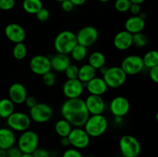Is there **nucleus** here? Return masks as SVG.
I'll return each instance as SVG.
<instances>
[{"label":"nucleus","mask_w":158,"mask_h":157,"mask_svg":"<svg viewBox=\"0 0 158 157\" xmlns=\"http://www.w3.org/2000/svg\"><path fill=\"white\" fill-rule=\"evenodd\" d=\"M60 112L63 119L73 127H83L89 116L84 100L81 98L66 99L62 105Z\"/></svg>","instance_id":"f257e3e1"},{"label":"nucleus","mask_w":158,"mask_h":157,"mask_svg":"<svg viewBox=\"0 0 158 157\" xmlns=\"http://www.w3.org/2000/svg\"><path fill=\"white\" fill-rule=\"evenodd\" d=\"M109 123L107 119L103 114H100L89 115L83 127L90 138H97L106 132Z\"/></svg>","instance_id":"f03ea898"},{"label":"nucleus","mask_w":158,"mask_h":157,"mask_svg":"<svg viewBox=\"0 0 158 157\" xmlns=\"http://www.w3.org/2000/svg\"><path fill=\"white\" fill-rule=\"evenodd\" d=\"M77 40L76 34L72 31L64 30L57 34L53 42V46L57 53L69 55L73 50Z\"/></svg>","instance_id":"7ed1b4c3"},{"label":"nucleus","mask_w":158,"mask_h":157,"mask_svg":"<svg viewBox=\"0 0 158 157\" xmlns=\"http://www.w3.org/2000/svg\"><path fill=\"white\" fill-rule=\"evenodd\" d=\"M119 148L124 157H138L141 152L140 141L131 135H124L120 139Z\"/></svg>","instance_id":"20e7f679"},{"label":"nucleus","mask_w":158,"mask_h":157,"mask_svg":"<svg viewBox=\"0 0 158 157\" xmlns=\"http://www.w3.org/2000/svg\"><path fill=\"white\" fill-rule=\"evenodd\" d=\"M39 143L38 134L29 129L22 132L17 140V146L23 153L32 154L39 147Z\"/></svg>","instance_id":"39448f33"},{"label":"nucleus","mask_w":158,"mask_h":157,"mask_svg":"<svg viewBox=\"0 0 158 157\" xmlns=\"http://www.w3.org/2000/svg\"><path fill=\"white\" fill-rule=\"evenodd\" d=\"M127 76V75L125 74L120 66H111L107 67L106 71L103 75V78L108 88L117 89L124 84Z\"/></svg>","instance_id":"423d86ee"},{"label":"nucleus","mask_w":158,"mask_h":157,"mask_svg":"<svg viewBox=\"0 0 158 157\" xmlns=\"http://www.w3.org/2000/svg\"><path fill=\"white\" fill-rule=\"evenodd\" d=\"M31 122L32 120L29 115L22 112H13L6 119V123L9 129L20 132L29 129Z\"/></svg>","instance_id":"0eeeda50"},{"label":"nucleus","mask_w":158,"mask_h":157,"mask_svg":"<svg viewBox=\"0 0 158 157\" xmlns=\"http://www.w3.org/2000/svg\"><path fill=\"white\" fill-rule=\"evenodd\" d=\"M53 115V109L49 105L44 103H37L29 109V117L36 123H45L49 121Z\"/></svg>","instance_id":"6e6552de"},{"label":"nucleus","mask_w":158,"mask_h":157,"mask_svg":"<svg viewBox=\"0 0 158 157\" xmlns=\"http://www.w3.org/2000/svg\"><path fill=\"white\" fill-rule=\"evenodd\" d=\"M69 144L77 149H86L90 143V137L82 127H74L68 135Z\"/></svg>","instance_id":"1a4fd4ad"},{"label":"nucleus","mask_w":158,"mask_h":157,"mask_svg":"<svg viewBox=\"0 0 158 157\" xmlns=\"http://www.w3.org/2000/svg\"><path fill=\"white\" fill-rule=\"evenodd\" d=\"M120 68L127 75H135L142 72L144 66L141 56L130 55L123 58Z\"/></svg>","instance_id":"9d476101"},{"label":"nucleus","mask_w":158,"mask_h":157,"mask_svg":"<svg viewBox=\"0 0 158 157\" xmlns=\"http://www.w3.org/2000/svg\"><path fill=\"white\" fill-rule=\"evenodd\" d=\"M76 36L78 44L87 48L97 42L99 32L97 28L94 26H87L81 28L76 34Z\"/></svg>","instance_id":"9b49d317"},{"label":"nucleus","mask_w":158,"mask_h":157,"mask_svg":"<svg viewBox=\"0 0 158 157\" xmlns=\"http://www.w3.org/2000/svg\"><path fill=\"white\" fill-rule=\"evenodd\" d=\"M29 68L35 75H44L45 73L52 70L49 57L44 55H34L29 61Z\"/></svg>","instance_id":"f8f14e48"},{"label":"nucleus","mask_w":158,"mask_h":157,"mask_svg":"<svg viewBox=\"0 0 158 157\" xmlns=\"http://www.w3.org/2000/svg\"><path fill=\"white\" fill-rule=\"evenodd\" d=\"M83 83L78 78L75 79H67L63 86V93L67 99H70L80 98L84 91Z\"/></svg>","instance_id":"ddd939ff"},{"label":"nucleus","mask_w":158,"mask_h":157,"mask_svg":"<svg viewBox=\"0 0 158 157\" xmlns=\"http://www.w3.org/2000/svg\"><path fill=\"white\" fill-rule=\"evenodd\" d=\"M110 111L114 116L124 117L131 109V103L124 96H116L110 103Z\"/></svg>","instance_id":"4468645a"},{"label":"nucleus","mask_w":158,"mask_h":157,"mask_svg":"<svg viewBox=\"0 0 158 157\" xmlns=\"http://www.w3.org/2000/svg\"><path fill=\"white\" fill-rule=\"evenodd\" d=\"M5 35L12 42H23L26 38V33L24 28L17 23H9L5 28Z\"/></svg>","instance_id":"2eb2a0df"},{"label":"nucleus","mask_w":158,"mask_h":157,"mask_svg":"<svg viewBox=\"0 0 158 157\" xmlns=\"http://www.w3.org/2000/svg\"><path fill=\"white\" fill-rule=\"evenodd\" d=\"M84 102L89 115H100L105 111L106 104L103 97L100 95L89 94Z\"/></svg>","instance_id":"dca6fc26"},{"label":"nucleus","mask_w":158,"mask_h":157,"mask_svg":"<svg viewBox=\"0 0 158 157\" xmlns=\"http://www.w3.org/2000/svg\"><path fill=\"white\" fill-rule=\"evenodd\" d=\"M27 96V90L22 83H15L9 87V99L15 105H21L24 103Z\"/></svg>","instance_id":"f3484780"},{"label":"nucleus","mask_w":158,"mask_h":157,"mask_svg":"<svg viewBox=\"0 0 158 157\" xmlns=\"http://www.w3.org/2000/svg\"><path fill=\"white\" fill-rule=\"evenodd\" d=\"M85 89L90 95H100L102 96L106 92L108 89L107 85L101 77H94L88 83H83Z\"/></svg>","instance_id":"a211bd4d"},{"label":"nucleus","mask_w":158,"mask_h":157,"mask_svg":"<svg viewBox=\"0 0 158 157\" xmlns=\"http://www.w3.org/2000/svg\"><path fill=\"white\" fill-rule=\"evenodd\" d=\"M113 43L118 50H127L133 46V35L126 30L120 31L115 35Z\"/></svg>","instance_id":"6ab92c4d"},{"label":"nucleus","mask_w":158,"mask_h":157,"mask_svg":"<svg viewBox=\"0 0 158 157\" xmlns=\"http://www.w3.org/2000/svg\"><path fill=\"white\" fill-rule=\"evenodd\" d=\"M51 69L56 72H64L66 68L71 64L70 58L68 55L56 53L49 58Z\"/></svg>","instance_id":"aec40b11"},{"label":"nucleus","mask_w":158,"mask_h":157,"mask_svg":"<svg viewBox=\"0 0 158 157\" xmlns=\"http://www.w3.org/2000/svg\"><path fill=\"white\" fill-rule=\"evenodd\" d=\"M146 26L145 20L140 18L139 15H132L126 20L124 24L125 30L131 34L142 32Z\"/></svg>","instance_id":"412c9836"},{"label":"nucleus","mask_w":158,"mask_h":157,"mask_svg":"<svg viewBox=\"0 0 158 157\" xmlns=\"http://www.w3.org/2000/svg\"><path fill=\"white\" fill-rule=\"evenodd\" d=\"M16 137L9 128H0V149H8L15 146Z\"/></svg>","instance_id":"4be33fe9"},{"label":"nucleus","mask_w":158,"mask_h":157,"mask_svg":"<svg viewBox=\"0 0 158 157\" xmlns=\"http://www.w3.org/2000/svg\"><path fill=\"white\" fill-rule=\"evenodd\" d=\"M97 76V70L88 63L79 67L78 79L83 83H86Z\"/></svg>","instance_id":"5701e85b"},{"label":"nucleus","mask_w":158,"mask_h":157,"mask_svg":"<svg viewBox=\"0 0 158 157\" xmlns=\"http://www.w3.org/2000/svg\"><path fill=\"white\" fill-rule=\"evenodd\" d=\"M88 64L90 65L96 70L100 69L106 64V57L104 54L98 51L92 52L88 58Z\"/></svg>","instance_id":"b1692460"},{"label":"nucleus","mask_w":158,"mask_h":157,"mask_svg":"<svg viewBox=\"0 0 158 157\" xmlns=\"http://www.w3.org/2000/svg\"><path fill=\"white\" fill-rule=\"evenodd\" d=\"M42 8H43L42 0H23V10L30 15H35Z\"/></svg>","instance_id":"393cba45"},{"label":"nucleus","mask_w":158,"mask_h":157,"mask_svg":"<svg viewBox=\"0 0 158 157\" xmlns=\"http://www.w3.org/2000/svg\"><path fill=\"white\" fill-rule=\"evenodd\" d=\"M15 109V104L9 98L0 99V118L7 119Z\"/></svg>","instance_id":"a878e982"},{"label":"nucleus","mask_w":158,"mask_h":157,"mask_svg":"<svg viewBox=\"0 0 158 157\" xmlns=\"http://www.w3.org/2000/svg\"><path fill=\"white\" fill-rule=\"evenodd\" d=\"M73 126L68 121L64 119L58 120L55 124V131L59 136L67 137L70 133Z\"/></svg>","instance_id":"bb28decb"},{"label":"nucleus","mask_w":158,"mask_h":157,"mask_svg":"<svg viewBox=\"0 0 158 157\" xmlns=\"http://www.w3.org/2000/svg\"><path fill=\"white\" fill-rule=\"evenodd\" d=\"M143 66L148 69H151L158 66V52L157 50H151L147 52L143 57Z\"/></svg>","instance_id":"cd10ccee"},{"label":"nucleus","mask_w":158,"mask_h":157,"mask_svg":"<svg viewBox=\"0 0 158 157\" xmlns=\"http://www.w3.org/2000/svg\"><path fill=\"white\" fill-rule=\"evenodd\" d=\"M71 57L76 62H81L87 55V48L77 43L70 52Z\"/></svg>","instance_id":"c85d7f7f"},{"label":"nucleus","mask_w":158,"mask_h":157,"mask_svg":"<svg viewBox=\"0 0 158 157\" xmlns=\"http://www.w3.org/2000/svg\"><path fill=\"white\" fill-rule=\"evenodd\" d=\"M12 55L16 60H23L27 55V48L23 42L16 43L12 49Z\"/></svg>","instance_id":"c756f323"},{"label":"nucleus","mask_w":158,"mask_h":157,"mask_svg":"<svg viewBox=\"0 0 158 157\" xmlns=\"http://www.w3.org/2000/svg\"><path fill=\"white\" fill-rule=\"evenodd\" d=\"M133 45L139 49L144 48L148 45L147 35L143 32H139L133 35Z\"/></svg>","instance_id":"7c9ffc66"},{"label":"nucleus","mask_w":158,"mask_h":157,"mask_svg":"<svg viewBox=\"0 0 158 157\" xmlns=\"http://www.w3.org/2000/svg\"><path fill=\"white\" fill-rule=\"evenodd\" d=\"M132 3L130 0H116L114 2V8L116 10L121 13H124L129 11Z\"/></svg>","instance_id":"2f4dec72"},{"label":"nucleus","mask_w":158,"mask_h":157,"mask_svg":"<svg viewBox=\"0 0 158 157\" xmlns=\"http://www.w3.org/2000/svg\"><path fill=\"white\" fill-rule=\"evenodd\" d=\"M64 72L66 74V76L67 78V79H75V78H78L79 67L77 65H74L71 63L66 68Z\"/></svg>","instance_id":"473e14b6"},{"label":"nucleus","mask_w":158,"mask_h":157,"mask_svg":"<svg viewBox=\"0 0 158 157\" xmlns=\"http://www.w3.org/2000/svg\"><path fill=\"white\" fill-rule=\"evenodd\" d=\"M42 77H43V82L45 86L51 87V86H53L55 85L56 81V77L55 73L52 72V70L45 73L44 75H42Z\"/></svg>","instance_id":"72a5a7b5"},{"label":"nucleus","mask_w":158,"mask_h":157,"mask_svg":"<svg viewBox=\"0 0 158 157\" xmlns=\"http://www.w3.org/2000/svg\"><path fill=\"white\" fill-rule=\"evenodd\" d=\"M15 6V0H0V10H12Z\"/></svg>","instance_id":"f704fd0d"},{"label":"nucleus","mask_w":158,"mask_h":157,"mask_svg":"<svg viewBox=\"0 0 158 157\" xmlns=\"http://www.w3.org/2000/svg\"><path fill=\"white\" fill-rule=\"evenodd\" d=\"M36 18L40 22H46L47 21L50 16V13H49V10L46 8H42L36 14H35Z\"/></svg>","instance_id":"c9c22d12"},{"label":"nucleus","mask_w":158,"mask_h":157,"mask_svg":"<svg viewBox=\"0 0 158 157\" xmlns=\"http://www.w3.org/2000/svg\"><path fill=\"white\" fill-rule=\"evenodd\" d=\"M62 157H83V155L79 149L71 148L65 150Z\"/></svg>","instance_id":"e433bc0d"},{"label":"nucleus","mask_w":158,"mask_h":157,"mask_svg":"<svg viewBox=\"0 0 158 157\" xmlns=\"http://www.w3.org/2000/svg\"><path fill=\"white\" fill-rule=\"evenodd\" d=\"M6 154H7V157H21L23 152L19 149L18 146H13L9 149H6Z\"/></svg>","instance_id":"4c0bfd02"},{"label":"nucleus","mask_w":158,"mask_h":157,"mask_svg":"<svg viewBox=\"0 0 158 157\" xmlns=\"http://www.w3.org/2000/svg\"><path fill=\"white\" fill-rule=\"evenodd\" d=\"M33 157H49V152L46 149H42V148H37L35 151L32 153Z\"/></svg>","instance_id":"58836bf2"},{"label":"nucleus","mask_w":158,"mask_h":157,"mask_svg":"<svg viewBox=\"0 0 158 157\" xmlns=\"http://www.w3.org/2000/svg\"><path fill=\"white\" fill-rule=\"evenodd\" d=\"M149 76L154 83H158V66L149 69Z\"/></svg>","instance_id":"ea45409f"},{"label":"nucleus","mask_w":158,"mask_h":157,"mask_svg":"<svg viewBox=\"0 0 158 157\" xmlns=\"http://www.w3.org/2000/svg\"><path fill=\"white\" fill-rule=\"evenodd\" d=\"M61 8L64 12H69L73 9L74 6L69 0H65L61 2Z\"/></svg>","instance_id":"a19ab883"},{"label":"nucleus","mask_w":158,"mask_h":157,"mask_svg":"<svg viewBox=\"0 0 158 157\" xmlns=\"http://www.w3.org/2000/svg\"><path fill=\"white\" fill-rule=\"evenodd\" d=\"M129 11L133 15H138L140 13V12H141V6L139 4L132 3L131 7H130Z\"/></svg>","instance_id":"79ce46f5"},{"label":"nucleus","mask_w":158,"mask_h":157,"mask_svg":"<svg viewBox=\"0 0 158 157\" xmlns=\"http://www.w3.org/2000/svg\"><path fill=\"white\" fill-rule=\"evenodd\" d=\"M24 103H25V105L26 106V107L29 108V109H31V108H32L35 104H36L37 100L35 97L30 95V96L26 97Z\"/></svg>","instance_id":"37998d69"},{"label":"nucleus","mask_w":158,"mask_h":157,"mask_svg":"<svg viewBox=\"0 0 158 157\" xmlns=\"http://www.w3.org/2000/svg\"><path fill=\"white\" fill-rule=\"evenodd\" d=\"M69 1L73 3L74 6H80L84 5L86 0H69Z\"/></svg>","instance_id":"c03bdc74"},{"label":"nucleus","mask_w":158,"mask_h":157,"mask_svg":"<svg viewBox=\"0 0 158 157\" xmlns=\"http://www.w3.org/2000/svg\"><path fill=\"white\" fill-rule=\"evenodd\" d=\"M60 144L63 146H64V147H67V146H70L68 137H62L61 140H60Z\"/></svg>","instance_id":"a18cd8bd"},{"label":"nucleus","mask_w":158,"mask_h":157,"mask_svg":"<svg viewBox=\"0 0 158 157\" xmlns=\"http://www.w3.org/2000/svg\"><path fill=\"white\" fill-rule=\"evenodd\" d=\"M146 0H130L131 3H135V4H139L141 5L142 3H143Z\"/></svg>","instance_id":"49530a36"},{"label":"nucleus","mask_w":158,"mask_h":157,"mask_svg":"<svg viewBox=\"0 0 158 157\" xmlns=\"http://www.w3.org/2000/svg\"><path fill=\"white\" fill-rule=\"evenodd\" d=\"M122 120H123V117L120 116H114V121L117 123H121Z\"/></svg>","instance_id":"de8ad7c7"},{"label":"nucleus","mask_w":158,"mask_h":157,"mask_svg":"<svg viewBox=\"0 0 158 157\" xmlns=\"http://www.w3.org/2000/svg\"><path fill=\"white\" fill-rule=\"evenodd\" d=\"M0 157H7L6 149H0Z\"/></svg>","instance_id":"09e8293b"},{"label":"nucleus","mask_w":158,"mask_h":157,"mask_svg":"<svg viewBox=\"0 0 158 157\" xmlns=\"http://www.w3.org/2000/svg\"><path fill=\"white\" fill-rule=\"evenodd\" d=\"M139 16L141 18H143V19H146L147 18V13L146 12H140V13L139 14Z\"/></svg>","instance_id":"8fccbe9b"},{"label":"nucleus","mask_w":158,"mask_h":157,"mask_svg":"<svg viewBox=\"0 0 158 157\" xmlns=\"http://www.w3.org/2000/svg\"><path fill=\"white\" fill-rule=\"evenodd\" d=\"M21 157H33L32 154H27V153H23Z\"/></svg>","instance_id":"3c124183"},{"label":"nucleus","mask_w":158,"mask_h":157,"mask_svg":"<svg viewBox=\"0 0 158 157\" xmlns=\"http://www.w3.org/2000/svg\"><path fill=\"white\" fill-rule=\"evenodd\" d=\"M100 2H109L110 0H99Z\"/></svg>","instance_id":"603ef678"},{"label":"nucleus","mask_w":158,"mask_h":157,"mask_svg":"<svg viewBox=\"0 0 158 157\" xmlns=\"http://www.w3.org/2000/svg\"><path fill=\"white\" fill-rule=\"evenodd\" d=\"M55 1H56V2H63V1H65V0H55Z\"/></svg>","instance_id":"864d4df0"},{"label":"nucleus","mask_w":158,"mask_h":157,"mask_svg":"<svg viewBox=\"0 0 158 157\" xmlns=\"http://www.w3.org/2000/svg\"><path fill=\"white\" fill-rule=\"evenodd\" d=\"M49 157H58V156H49Z\"/></svg>","instance_id":"5fc2aeb1"},{"label":"nucleus","mask_w":158,"mask_h":157,"mask_svg":"<svg viewBox=\"0 0 158 157\" xmlns=\"http://www.w3.org/2000/svg\"><path fill=\"white\" fill-rule=\"evenodd\" d=\"M83 157H91V156H83Z\"/></svg>","instance_id":"6e6d98bb"},{"label":"nucleus","mask_w":158,"mask_h":157,"mask_svg":"<svg viewBox=\"0 0 158 157\" xmlns=\"http://www.w3.org/2000/svg\"><path fill=\"white\" fill-rule=\"evenodd\" d=\"M120 157H124V156H123V155H121V156H120Z\"/></svg>","instance_id":"4d7b16f0"}]
</instances>
